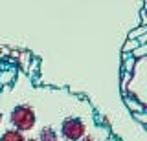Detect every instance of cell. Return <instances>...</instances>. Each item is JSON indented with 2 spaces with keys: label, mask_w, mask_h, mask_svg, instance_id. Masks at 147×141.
<instances>
[{
  "label": "cell",
  "mask_w": 147,
  "mask_h": 141,
  "mask_svg": "<svg viewBox=\"0 0 147 141\" xmlns=\"http://www.w3.org/2000/svg\"><path fill=\"white\" fill-rule=\"evenodd\" d=\"M9 119H11L13 126H15L17 130L24 132V130H31L35 126V112L31 106H28V104H20V106H15L11 110V116H9Z\"/></svg>",
  "instance_id": "obj_1"
},
{
  "label": "cell",
  "mask_w": 147,
  "mask_h": 141,
  "mask_svg": "<svg viewBox=\"0 0 147 141\" xmlns=\"http://www.w3.org/2000/svg\"><path fill=\"white\" fill-rule=\"evenodd\" d=\"M61 134L68 141H79L81 136H85V123L79 117H68V119L63 121Z\"/></svg>",
  "instance_id": "obj_2"
},
{
  "label": "cell",
  "mask_w": 147,
  "mask_h": 141,
  "mask_svg": "<svg viewBox=\"0 0 147 141\" xmlns=\"http://www.w3.org/2000/svg\"><path fill=\"white\" fill-rule=\"evenodd\" d=\"M0 141H24V136L20 130H6L0 136Z\"/></svg>",
  "instance_id": "obj_3"
},
{
  "label": "cell",
  "mask_w": 147,
  "mask_h": 141,
  "mask_svg": "<svg viewBox=\"0 0 147 141\" xmlns=\"http://www.w3.org/2000/svg\"><path fill=\"white\" fill-rule=\"evenodd\" d=\"M57 132H55L52 126H46V128L40 130L39 134V141H57Z\"/></svg>",
  "instance_id": "obj_4"
},
{
  "label": "cell",
  "mask_w": 147,
  "mask_h": 141,
  "mask_svg": "<svg viewBox=\"0 0 147 141\" xmlns=\"http://www.w3.org/2000/svg\"><path fill=\"white\" fill-rule=\"evenodd\" d=\"M144 31H145V28H140V29H136L134 33H131V39H132V37H136V35H142Z\"/></svg>",
  "instance_id": "obj_5"
},
{
  "label": "cell",
  "mask_w": 147,
  "mask_h": 141,
  "mask_svg": "<svg viewBox=\"0 0 147 141\" xmlns=\"http://www.w3.org/2000/svg\"><path fill=\"white\" fill-rule=\"evenodd\" d=\"M138 44H140V42H129V44H127V46H125V51H127V49H131V48H132V49H134V48L138 46Z\"/></svg>",
  "instance_id": "obj_6"
},
{
  "label": "cell",
  "mask_w": 147,
  "mask_h": 141,
  "mask_svg": "<svg viewBox=\"0 0 147 141\" xmlns=\"http://www.w3.org/2000/svg\"><path fill=\"white\" fill-rule=\"evenodd\" d=\"M79 139H81V141H94V138H92V136H81Z\"/></svg>",
  "instance_id": "obj_7"
},
{
  "label": "cell",
  "mask_w": 147,
  "mask_h": 141,
  "mask_svg": "<svg viewBox=\"0 0 147 141\" xmlns=\"http://www.w3.org/2000/svg\"><path fill=\"white\" fill-rule=\"evenodd\" d=\"M24 141H39V139H33V138H30V139H24Z\"/></svg>",
  "instance_id": "obj_8"
},
{
  "label": "cell",
  "mask_w": 147,
  "mask_h": 141,
  "mask_svg": "<svg viewBox=\"0 0 147 141\" xmlns=\"http://www.w3.org/2000/svg\"><path fill=\"white\" fill-rule=\"evenodd\" d=\"M0 123H2V114H0Z\"/></svg>",
  "instance_id": "obj_9"
}]
</instances>
